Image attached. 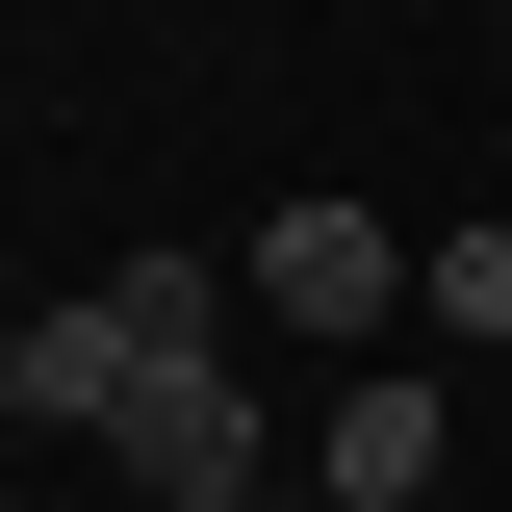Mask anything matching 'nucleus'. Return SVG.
I'll use <instances>...</instances> for the list:
<instances>
[{"label":"nucleus","instance_id":"f257e3e1","mask_svg":"<svg viewBox=\"0 0 512 512\" xmlns=\"http://www.w3.org/2000/svg\"><path fill=\"white\" fill-rule=\"evenodd\" d=\"M231 256H128V282H77V308H26L0 333V410H26V436H128V384L154 359H231Z\"/></svg>","mask_w":512,"mask_h":512},{"label":"nucleus","instance_id":"f03ea898","mask_svg":"<svg viewBox=\"0 0 512 512\" xmlns=\"http://www.w3.org/2000/svg\"><path fill=\"white\" fill-rule=\"evenodd\" d=\"M231 282L282 333H333V359H359L384 308H410V282H436V231H359V205H282V231H231Z\"/></svg>","mask_w":512,"mask_h":512},{"label":"nucleus","instance_id":"7ed1b4c3","mask_svg":"<svg viewBox=\"0 0 512 512\" xmlns=\"http://www.w3.org/2000/svg\"><path fill=\"white\" fill-rule=\"evenodd\" d=\"M436 384H333V512H436Z\"/></svg>","mask_w":512,"mask_h":512},{"label":"nucleus","instance_id":"20e7f679","mask_svg":"<svg viewBox=\"0 0 512 512\" xmlns=\"http://www.w3.org/2000/svg\"><path fill=\"white\" fill-rule=\"evenodd\" d=\"M410 308H436V333H487V359H512V231H436V282H410Z\"/></svg>","mask_w":512,"mask_h":512},{"label":"nucleus","instance_id":"39448f33","mask_svg":"<svg viewBox=\"0 0 512 512\" xmlns=\"http://www.w3.org/2000/svg\"><path fill=\"white\" fill-rule=\"evenodd\" d=\"M154 512H282V461H231V487H154Z\"/></svg>","mask_w":512,"mask_h":512}]
</instances>
